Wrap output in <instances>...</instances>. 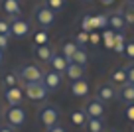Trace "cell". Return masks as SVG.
<instances>
[{"mask_svg": "<svg viewBox=\"0 0 134 132\" xmlns=\"http://www.w3.org/2000/svg\"><path fill=\"white\" fill-rule=\"evenodd\" d=\"M77 50H79V46L75 43V40H65V41H61V47H59L61 55H63L69 63L73 61V55L77 53Z\"/></svg>", "mask_w": 134, "mask_h": 132, "instance_id": "18", "label": "cell"}, {"mask_svg": "<svg viewBox=\"0 0 134 132\" xmlns=\"http://www.w3.org/2000/svg\"><path fill=\"white\" fill-rule=\"evenodd\" d=\"M81 2H93V0H81Z\"/></svg>", "mask_w": 134, "mask_h": 132, "instance_id": "44", "label": "cell"}, {"mask_svg": "<svg viewBox=\"0 0 134 132\" xmlns=\"http://www.w3.org/2000/svg\"><path fill=\"white\" fill-rule=\"evenodd\" d=\"M32 16H34V22H36L42 30L51 28V26L55 24V20H57V12H53V10H51L49 6H46L43 2H40V4L34 8Z\"/></svg>", "mask_w": 134, "mask_h": 132, "instance_id": "1", "label": "cell"}, {"mask_svg": "<svg viewBox=\"0 0 134 132\" xmlns=\"http://www.w3.org/2000/svg\"><path fill=\"white\" fill-rule=\"evenodd\" d=\"M0 114H2V108H0Z\"/></svg>", "mask_w": 134, "mask_h": 132, "instance_id": "45", "label": "cell"}, {"mask_svg": "<svg viewBox=\"0 0 134 132\" xmlns=\"http://www.w3.org/2000/svg\"><path fill=\"white\" fill-rule=\"evenodd\" d=\"M42 83L46 85V89H47L49 93H53V91H57L59 87L63 85V73H57V71L49 69V71H46V73H43Z\"/></svg>", "mask_w": 134, "mask_h": 132, "instance_id": "9", "label": "cell"}, {"mask_svg": "<svg viewBox=\"0 0 134 132\" xmlns=\"http://www.w3.org/2000/svg\"><path fill=\"white\" fill-rule=\"evenodd\" d=\"M124 55L128 59H134V40L126 41V47H124Z\"/></svg>", "mask_w": 134, "mask_h": 132, "instance_id": "33", "label": "cell"}, {"mask_svg": "<svg viewBox=\"0 0 134 132\" xmlns=\"http://www.w3.org/2000/svg\"><path fill=\"white\" fill-rule=\"evenodd\" d=\"M100 40H103V43H105L107 50H113L114 47V30L107 28L105 32H103V36H100Z\"/></svg>", "mask_w": 134, "mask_h": 132, "instance_id": "26", "label": "cell"}, {"mask_svg": "<svg viewBox=\"0 0 134 132\" xmlns=\"http://www.w3.org/2000/svg\"><path fill=\"white\" fill-rule=\"evenodd\" d=\"M107 132H120V130H116V128H110V130H107Z\"/></svg>", "mask_w": 134, "mask_h": 132, "instance_id": "42", "label": "cell"}, {"mask_svg": "<svg viewBox=\"0 0 134 132\" xmlns=\"http://www.w3.org/2000/svg\"><path fill=\"white\" fill-rule=\"evenodd\" d=\"M85 71H87V67L77 65V63H69L63 75H65V77L73 83V81H79V79H85Z\"/></svg>", "mask_w": 134, "mask_h": 132, "instance_id": "16", "label": "cell"}, {"mask_svg": "<svg viewBox=\"0 0 134 132\" xmlns=\"http://www.w3.org/2000/svg\"><path fill=\"white\" fill-rule=\"evenodd\" d=\"M49 65H51V69L57 71V73H65V69H67V65H69V61H67V59L61 55V51H59V50H53Z\"/></svg>", "mask_w": 134, "mask_h": 132, "instance_id": "17", "label": "cell"}, {"mask_svg": "<svg viewBox=\"0 0 134 132\" xmlns=\"http://www.w3.org/2000/svg\"><path fill=\"white\" fill-rule=\"evenodd\" d=\"M83 112L87 114V118H105L107 103H103L97 97H87V101L83 104Z\"/></svg>", "mask_w": 134, "mask_h": 132, "instance_id": "5", "label": "cell"}, {"mask_svg": "<svg viewBox=\"0 0 134 132\" xmlns=\"http://www.w3.org/2000/svg\"><path fill=\"white\" fill-rule=\"evenodd\" d=\"M22 91H24V97L32 103H43V101L49 97V91L46 89L42 81H36V83H24L22 85Z\"/></svg>", "mask_w": 134, "mask_h": 132, "instance_id": "3", "label": "cell"}, {"mask_svg": "<svg viewBox=\"0 0 134 132\" xmlns=\"http://www.w3.org/2000/svg\"><path fill=\"white\" fill-rule=\"evenodd\" d=\"M2 63H4V51L0 50V65H2Z\"/></svg>", "mask_w": 134, "mask_h": 132, "instance_id": "41", "label": "cell"}, {"mask_svg": "<svg viewBox=\"0 0 134 132\" xmlns=\"http://www.w3.org/2000/svg\"><path fill=\"white\" fill-rule=\"evenodd\" d=\"M12 87H22V79L16 69H8L2 75V89H12Z\"/></svg>", "mask_w": 134, "mask_h": 132, "instance_id": "15", "label": "cell"}, {"mask_svg": "<svg viewBox=\"0 0 134 132\" xmlns=\"http://www.w3.org/2000/svg\"><path fill=\"white\" fill-rule=\"evenodd\" d=\"M0 10L8 18H20L22 16V6L18 0H0Z\"/></svg>", "mask_w": 134, "mask_h": 132, "instance_id": "11", "label": "cell"}, {"mask_svg": "<svg viewBox=\"0 0 134 132\" xmlns=\"http://www.w3.org/2000/svg\"><path fill=\"white\" fill-rule=\"evenodd\" d=\"M126 20H124V14H122V8H118L116 12H110L109 14V28L114 30V32H124L126 30Z\"/></svg>", "mask_w": 134, "mask_h": 132, "instance_id": "12", "label": "cell"}, {"mask_svg": "<svg viewBox=\"0 0 134 132\" xmlns=\"http://www.w3.org/2000/svg\"><path fill=\"white\" fill-rule=\"evenodd\" d=\"M47 30H38V32L34 34V46H47Z\"/></svg>", "mask_w": 134, "mask_h": 132, "instance_id": "27", "label": "cell"}, {"mask_svg": "<svg viewBox=\"0 0 134 132\" xmlns=\"http://www.w3.org/2000/svg\"><path fill=\"white\" fill-rule=\"evenodd\" d=\"M87 114L83 112V108H77V111H73L71 112V122L75 124V126H79V128H85L87 126Z\"/></svg>", "mask_w": 134, "mask_h": 132, "instance_id": "23", "label": "cell"}, {"mask_svg": "<svg viewBox=\"0 0 134 132\" xmlns=\"http://www.w3.org/2000/svg\"><path fill=\"white\" fill-rule=\"evenodd\" d=\"M116 91H118V89L110 81H103V83L97 85L95 97H97V99H100L103 103H110V101H116Z\"/></svg>", "mask_w": 134, "mask_h": 132, "instance_id": "8", "label": "cell"}, {"mask_svg": "<svg viewBox=\"0 0 134 132\" xmlns=\"http://www.w3.org/2000/svg\"><path fill=\"white\" fill-rule=\"evenodd\" d=\"M65 2H67V0H43V4L49 6L53 12H59V10H63V8H65Z\"/></svg>", "mask_w": 134, "mask_h": 132, "instance_id": "30", "label": "cell"}, {"mask_svg": "<svg viewBox=\"0 0 134 132\" xmlns=\"http://www.w3.org/2000/svg\"><path fill=\"white\" fill-rule=\"evenodd\" d=\"M122 14H124V20H126V24H132V26H134V4L126 2V6L122 8Z\"/></svg>", "mask_w": 134, "mask_h": 132, "instance_id": "28", "label": "cell"}, {"mask_svg": "<svg viewBox=\"0 0 134 132\" xmlns=\"http://www.w3.org/2000/svg\"><path fill=\"white\" fill-rule=\"evenodd\" d=\"M85 128L89 132H107V122L105 118H89Z\"/></svg>", "mask_w": 134, "mask_h": 132, "instance_id": "22", "label": "cell"}, {"mask_svg": "<svg viewBox=\"0 0 134 132\" xmlns=\"http://www.w3.org/2000/svg\"><path fill=\"white\" fill-rule=\"evenodd\" d=\"M0 132H16V128H12L10 124H0Z\"/></svg>", "mask_w": 134, "mask_h": 132, "instance_id": "39", "label": "cell"}, {"mask_svg": "<svg viewBox=\"0 0 134 132\" xmlns=\"http://www.w3.org/2000/svg\"><path fill=\"white\" fill-rule=\"evenodd\" d=\"M124 47H126L124 32H114V47L113 50L116 51V53H124Z\"/></svg>", "mask_w": 134, "mask_h": 132, "instance_id": "24", "label": "cell"}, {"mask_svg": "<svg viewBox=\"0 0 134 132\" xmlns=\"http://www.w3.org/2000/svg\"><path fill=\"white\" fill-rule=\"evenodd\" d=\"M59 118H61V108H59V104H55V103H46L38 111V120L46 128L55 126V124L59 122Z\"/></svg>", "mask_w": 134, "mask_h": 132, "instance_id": "2", "label": "cell"}, {"mask_svg": "<svg viewBox=\"0 0 134 132\" xmlns=\"http://www.w3.org/2000/svg\"><path fill=\"white\" fill-rule=\"evenodd\" d=\"M99 41H100V36H99L97 32H91V34H89V43H91V46H97Z\"/></svg>", "mask_w": 134, "mask_h": 132, "instance_id": "37", "label": "cell"}, {"mask_svg": "<svg viewBox=\"0 0 134 132\" xmlns=\"http://www.w3.org/2000/svg\"><path fill=\"white\" fill-rule=\"evenodd\" d=\"M32 53L43 63H49L51 61V53H53V47L51 46H34L32 47Z\"/></svg>", "mask_w": 134, "mask_h": 132, "instance_id": "19", "label": "cell"}, {"mask_svg": "<svg viewBox=\"0 0 134 132\" xmlns=\"http://www.w3.org/2000/svg\"><path fill=\"white\" fill-rule=\"evenodd\" d=\"M81 30L83 32H93V26H91V14H85L83 18H81Z\"/></svg>", "mask_w": 134, "mask_h": 132, "instance_id": "31", "label": "cell"}, {"mask_svg": "<svg viewBox=\"0 0 134 132\" xmlns=\"http://www.w3.org/2000/svg\"><path fill=\"white\" fill-rule=\"evenodd\" d=\"M124 69H126V77H128V83H132V85H134V61H132V63H128Z\"/></svg>", "mask_w": 134, "mask_h": 132, "instance_id": "34", "label": "cell"}, {"mask_svg": "<svg viewBox=\"0 0 134 132\" xmlns=\"http://www.w3.org/2000/svg\"><path fill=\"white\" fill-rule=\"evenodd\" d=\"M126 2H130V4H134V0H126Z\"/></svg>", "mask_w": 134, "mask_h": 132, "instance_id": "43", "label": "cell"}, {"mask_svg": "<svg viewBox=\"0 0 134 132\" xmlns=\"http://www.w3.org/2000/svg\"><path fill=\"white\" fill-rule=\"evenodd\" d=\"M109 81L113 83L114 87H122L124 83H128V77H126V69L124 67H118V69H113L110 71V75H109Z\"/></svg>", "mask_w": 134, "mask_h": 132, "instance_id": "20", "label": "cell"}, {"mask_svg": "<svg viewBox=\"0 0 134 132\" xmlns=\"http://www.w3.org/2000/svg\"><path fill=\"white\" fill-rule=\"evenodd\" d=\"M75 43L79 47H87L89 46V32H83V30H81V32H77V36H75Z\"/></svg>", "mask_w": 134, "mask_h": 132, "instance_id": "29", "label": "cell"}, {"mask_svg": "<svg viewBox=\"0 0 134 132\" xmlns=\"http://www.w3.org/2000/svg\"><path fill=\"white\" fill-rule=\"evenodd\" d=\"M10 46V36H0V50L6 51Z\"/></svg>", "mask_w": 134, "mask_h": 132, "instance_id": "36", "label": "cell"}, {"mask_svg": "<svg viewBox=\"0 0 134 132\" xmlns=\"http://www.w3.org/2000/svg\"><path fill=\"white\" fill-rule=\"evenodd\" d=\"M69 91H71V95H73V97L87 99V97H89V91H91V87H89L87 79H79V81H73V83H71Z\"/></svg>", "mask_w": 134, "mask_h": 132, "instance_id": "14", "label": "cell"}, {"mask_svg": "<svg viewBox=\"0 0 134 132\" xmlns=\"http://www.w3.org/2000/svg\"><path fill=\"white\" fill-rule=\"evenodd\" d=\"M32 32H34L32 24H30V20H26L24 16L10 18V36L18 37V40H24V37H28Z\"/></svg>", "mask_w": 134, "mask_h": 132, "instance_id": "6", "label": "cell"}, {"mask_svg": "<svg viewBox=\"0 0 134 132\" xmlns=\"http://www.w3.org/2000/svg\"><path fill=\"white\" fill-rule=\"evenodd\" d=\"M26 118H28V114H26L24 107H8L4 112L6 124H10L12 128H22L26 124Z\"/></svg>", "mask_w": 134, "mask_h": 132, "instance_id": "7", "label": "cell"}, {"mask_svg": "<svg viewBox=\"0 0 134 132\" xmlns=\"http://www.w3.org/2000/svg\"><path fill=\"white\" fill-rule=\"evenodd\" d=\"M124 116L130 120V122H134V104H126V108H124Z\"/></svg>", "mask_w": 134, "mask_h": 132, "instance_id": "35", "label": "cell"}, {"mask_svg": "<svg viewBox=\"0 0 134 132\" xmlns=\"http://www.w3.org/2000/svg\"><path fill=\"white\" fill-rule=\"evenodd\" d=\"M4 99L8 103V107H22V103H24V91H22V87L4 89Z\"/></svg>", "mask_w": 134, "mask_h": 132, "instance_id": "10", "label": "cell"}, {"mask_svg": "<svg viewBox=\"0 0 134 132\" xmlns=\"http://www.w3.org/2000/svg\"><path fill=\"white\" fill-rule=\"evenodd\" d=\"M16 71H18V75H20V79H22V85H24V83L42 81V79H43V73H46L40 65H36V63H32V61L22 63Z\"/></svg>", "mask_w": 134, "mask_h": 132, "instance_id": "4", "label": "cell"}, {"mask_svg": "<svg viewBox=\"0 0 134 132\" xmlns=\"http://www.w3.org/2000/svg\"><path fill=\"white\" fill-rule=\"evenodd\" d=\"M91 26L93 32L109 28V14H91Z\"/></svg>", "mask_w": 134, "mask_h": 132, "instance_id": "21", "label": "cell"}, {"mask_svg": "<svg viewBox=\"0 0 134 132\" xmlns=\"http://www.w3.org/2000/svg\"><path fill=\"white\" fill-rule=\"evenodd\" d=\"M18 2H22V0H18Z\"/></svg>", "mask_w": 134, "mask_h": 132, "instance_id": "46", "label": "cell"}, {"mask_svg": "<svg viewBox=\"0 0 134 132\" xmlns=\"http://www.w3.org/2000/svg\"><path fill=\"white\" fill-rule=\"evenodd\" d=\"M46 132H67V130L61 124H55V126H51V128H46Z\"/></svg>", "mask_w": 134, "mask_h": 132, "instance_id": "38", "label": "cell"}, {"mask_svg": "<svg viewBox=\"0 0 134 132\" xmlns=\"http://www.w3.org/2000/svg\"><path fill=\"white\" fill-rule=\"evenodd\" d=\"M0 36H10V20L0 18Z\"/></svg>", "mask_w": 134, "mask_h": 132, "instance_id": "32", "label": "cell"}, {"mask_svg": "<svg viewBox=\"0 0 134 132\" xmlns=\"http://www.w3.org/2000/svg\"><path fill=\"white\" fill-rule=\"evenodd\" d=\"M116 101H120L124 104H134V85L132 83H124L122 87H118Z\"/></svg>", "mask_w": 134, "mask_h": 132, "instance_id": "13", "label": "cell"}, {"mask_svg": "<svg viewBox=\"0 0 134 132\" xmlns=\"http://www.w3.org/2000/svg\"><path fill=\"white\" fill-rule=\"evenodd\" d=\"M103 6H110V4H114V0H99Z\"/></svg>", "mask_w": 134, "mask_h": 132, "instance_id": "40", "label": "cell"}, {"mask_svg": "<svg viewBox=\"0 0 134 132\" xmlns=\"http://www.w3.org/2000/svg\"><path fill=\"white\" fill-rule=\"evenodd\" d=\"M71 63H77V65L87 67V63H89V53H87V50L79 47V50H77V53L73 55V61H71Z\"/></svg>", "mask_w": 134, "mask_h": 132, "instance_id": "25", "label": "cell"}]
</instances>
